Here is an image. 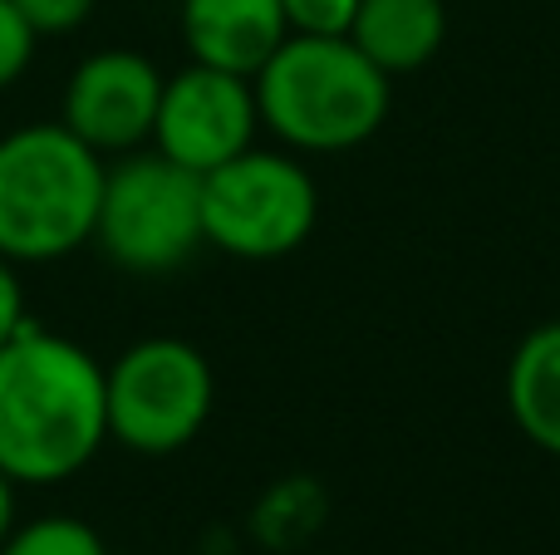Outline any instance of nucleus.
<instances>
[{
  "label": "nucleus",
  "instance_id": "nucleus-14",
  "mask_svg": "<svg viewBox=\"0 0 560 555\" xmlns=\"http://www.w3.org/2000/svg\"><path fill=\"white\" fill-rule=\"evenodd\" d=\"M290 35H349L359 0H280Z\"/></svg>",
  "mask_w": 560,
  "mask_h": 555
},
{
  "label": "nucleus",
  "instance_id": "nucleus-5",
  "mask_svg": "<svg viewBox=\"0 0 560 555\" xmlns=\"http://www.w3.org/2000/svg\"><path fill=\"white\" fill-rule=\"evenodd\" d=\"M108 442L138 458H173L212 418L217 379L197 344L177 334H148L104 364Z\"/></svg>",
  "mask_w": 560,
  "mask_h": 555
},
{
  "label": "nucleus",
  "instance_id": "nucleus-1",
  "mask_svg": "<svg viewBox=\"0 0 560 555\" xmlns=\"http://www.w3.org/2000/svg\"><path fill=\"white\" fill-rule=\"evenodd\" d=\"M108 442L104 364L30 320L0 344V472L15 487H59Z\"/></svg>",
  "mask_w": 560,
  "mask_h": 555
},
{
  "label": "nucleus",
  "instance_id": "nucleus-13",
  "mask_svg": "<svg viewBox=\"0 0 560 555\" xmlns=\"http://www.w3.org/2000/svg\"><path fill=\"white\" fill-rule=\"evenodd\" d=\"M35 45L39 35L25 25V15L10 0H0V94L25 79V69L35 64Z\"/></svg>",
  "mask_w": 560,
  "mask_h": 555
},
{
  "label": "nucleus",
  "instance_id": "nucleus-8",
  "mask_svg": "<svg viewBox=\"0 0 560 555\" xmlns=\"http://www.w3.org/2000/svg\"><path fill=\"white\" fill-rule=\"evenodd\" d=\"M163 69L138 49H98L79 59L59 94V123L98 157H124L153 143Z\"/></svg>",
  "mask_w": 560,
  "mask_h": 555
},
{
  "label": "nucleus",
  "instance_id": "nucleus-4",
  "mask_svg": "<svg viewBox=\"0 0 560 555\" xmlns=\"http://www.w3.org/2000/svg\"><path fill=\"white\" fill-rule=\"evenodd\" d=\"M94 246L128 275H167L187 265L207 246L202 177L158 147L124 153L104 173Z\"/></svg>",
  "mask_w": 560,
  "mask_h": 555
},
{
  "label": "nucleus",
  "instance_id": "nucleus-9",
  "mask_svg": "<svg viewBox=\"0 0 560 555\" xmlns=\"http://www.w3.org/2000/svg\"><path fill=\"white\" fill-rule=\"evenodd\" d=\"M285 35L280 0H183V39L197 64L256 79Z\"/></svg>",
  "mask_w": 560,
  "mask_h": 555
},
{
  "label": "nucleus",
  "instance_id": "nucleus-11",
  "mask_svg": "<svg viewBox=\"0 0 560 555\" xmlns=\"http://www.w3.org/2000/svg\"><path fill=\"white\" fill-rule=\"evenodd\" d=\"M506 413L532 448L560 458V320H546L516 344L506 364Z\"/></svg>",
  "mask_w": 560,
  "mask_h": 555
},
{
  "label": "nucleus",
  "instance_id": "nucleus-2",
  "mask_svg": "<svg viewBox=\"0 0 560 555\" xmlns=\"http://www.w3.org/2000/svg\"><path fill=\"white\" fill-rule=\"evenodd\" d=\"M108 163L65 123H25L0 138V256L49 265L94 241Z\"/></svg>",
  "mask_w": 560,
  "mask_h": 555
},
{
  "label": "nucleus",
  "instance_id": "nucleus-3",
  "mask_svg": "<svg viewBox=\"0 0 560 555\" xmlns=\"http://www.w3.org/2000/svg\"><path fill=\"white\" fill-rule=\"evenodd\" d=\"M252 84L261 123L300 153L359 147L388 118V74L349 35H285Z\"/></svg>",
  "mask_w": 560,
  "mask_h": 555
},
{
  "label": "nucleus",
  "instance_id": "nucleus-16",
  "mask_svg": "<svg viewBox=\"0 0 560 555\" xmlns=\"http://www.w3.org/2000/svg\"><path fill=\"white\" fill-rule=\"evenodd\" d=\"M30 324V305H25V281H20L15 261L0 256V344H10L20 330Z\"/></svg>",
  "mask_w": 560,
  "mask_h": 555
},
{
  "label": "nucleus",
  "instance_id": "nucleus-12",
  "mask_svg": "<svg viewBox=\"0 0 560 555\" xmlns=\"http://www.w3.org/2000/svg\"><path fill=\"white\" fill-rule=\"evenodd\" d=\"M0 555H108L104 536L79 517H35V521H15Z\"/></svg>",
  "mask_w": 560,
  "mask_h": 555
},
{
  "label": "nucleus",
  "instance_id": "nucleus-7",
  "mask_svg": "<svg viewBox=\"0 0 560 555\" xmlns=\"http://www.w3.org/2000/svg\"><path fill=\"white\" fill-rule=\"evenodd\" d=\"M256 128H261V108H256V84L246 74H226V69L192 59L173 79H163L153 147L187 173L207 177L212 167L256 147Z\"/></svg>",
  "mask_w": 560,
  "mask_h": 555
},
{
  "label": "nucleus",
  "instance_id": "nucleus-15",
  "mask_svg": "<svg viewBox=\"0 0 560 555\" xmlns=\"http://www.w3.org/2000/svg\"><path fill=\"white\" fill-rule=\"evenodd\" d=\"M10 5L25 15V25L35 29L39 39H45V35H74V29L94 15L98 0H10Z\"/></svg>",
  "mask_w": 560,
  "mask_h": 555
},
{
  "label": "nucleus",
  "instance_id": "nucleus-17",
  "mask_svg": "<svg viewBox=\"0 0 560 555\" xmlns=\"http://www.w3.org/2000/svg\"><path fill=\"white\" fill-rule=\"evenodd\" d=\"M15 492H20V487L5 477V472H0V541L15 531Z\"/></svg>",
  "mask_w": 560,
  "mask_h": 555
},
{
  "label": "nucleus",
  "instance_id": "nucleus-6",
  "mask_svg": "<svg viewBox=\"0 0 560 555\" xmlns=\"http://www.w3.org/2000/svg\"><path fill=\"white\" fill-rule=\"evenodd\" d=\"M315 177L285 153L246 147L202 177V236L236 261H280L315 232Z\"/></svg>",
  "mask_w": 560,
  "mask_h": 555
},
{
  "label": "nucleus",
  "instance_id": "nucleus-10",
  "mask_svg": "<svg viewBox=\"0 0 560 555\" xmlns=\"http://www.w3.org/2000/svg\"><path fill=\"white\" fill-rule=\"evenodd\" d=\"M349 39L394 74H413L443 49L447 39V5L443 0H359Z\"/></svg>",
  "mask_w": 560,
  "mask_h": 555
}]
</instances>
